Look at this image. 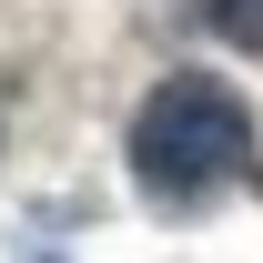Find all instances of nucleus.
I'll list each match as a JSON object with an SVG mask.
<instances>
[{
	"label": "nucleus",
	"instance_id": "nucleus-2",
	"mask_svg": "<svg viewBox=\"0 0 263 263\" xmlns=\"http://www.w3.org/2000/svg\"><path fill=\"white\" fill-rule=\"evenodd\" d=\"M202 21H213V41H233V51L263 61V0H202Z\"/></svg>",
	"mask_w": 263,
	"mask_h": 263
},
{
	"label": "nucleus",
	"instance_id": "nucleus-1",
	"mask_svg": "<svg viewBox=\"0 0 263 263\" xmlns=\"http://www.w3.org/2000/svg\"><path fill=\"white\" fill-rule=\"evenodd\" d=\"M132 193L152 213H213L233 193H263V132H253V101L213 81V71H172L142 91L132 111Z\"/></svg>",
	"mask_w": 263,
	"mask_h": 263
}]
</instances>
